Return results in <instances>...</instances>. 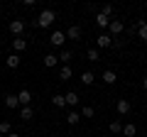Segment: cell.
I'll return each instance as SVG.
<instances>
[{"instance_id":"cell-9","label":"cell","mask_w":147,"mask_h":137,"mask_svg":"<svg viewBox=\"0 0 147 137\" xmlns=\"http://www.w3.org/2000/svg\"><path fill=\"white\" fill-rule=\"evenodd\" d=\"M3 103H5V108H10V110H15V108H20V100H17V95H15V93H7Z\"/></svg>"},{"instance_id":"cell-19","label":"cell","mask_w":147,"mask_h":137,"mask_svg":"<svg viewBox=\"0 0 147 137\" xmlns=\"http://www.w3.org/2000/svg\"><path fill=\"white\" fill-rule=\"evenodd\" d=\"M71 76H74L71 66H61V68H59V81H69Z\"/></svg>"},{"instance_id":"cell-29","label":"cell","mask_w":147,"mask_h":137,"mask_svg":"<svg viewBox=\"0 0 147 137\" xmlns=\"http://www.w3.org/2000/svg\"><path fill=\"white\" fill-rule=\"evenodd\" d=\"M142 88L147 91V76H145V79H142Z\"/></svg>"},{"instance_id":"cell-14","label":"cell","mask_w":147,"mask_h":137,"mask_svg":"<svg viewBox=\"0 0 147 137\" xmlns=\"http://www.w3.org/2000/svg\"><path fill=\"white\" fill-rule=\"evenodd\" d=\"M52 105L54 108H66V98H64V93H54L52 95Z\"/></svg>"},{"instance_id":"cell-30","label":"cell","mask_w":147,"mask_h":137,"mask_svg":"<svg viewBox=\"0 0 147 137\" xmlns=\"http://www.w3.org/2000/svg\"><path fill=\"white\" fill-rule=\"evenodd\" d=\"M7 137H20V135H17V132H10V135H7Z\"/></svg>"},{"instance_id":"cell-13","label":"cell","mask_w":147,"mask_h":137,"mask_svg":"<svg viewBox=\"0 0 147 137\" xmlns=\"http://www.w3.org/2000/svg\"><path fill=\"white\" fill-rule=\"evenodd\" d=\"M20 61H22L20 54H10V56L5 59V66H7V68H17V66H20Z\"/></svg>"},{"instance_id":"cell-11","label":"cell","mask_w":147,"mask_h":137,"mask_svg":"<svg viewBox=\"0 0 147 137\" xmlns=\"http://www.w3.org/2000/svg\"><path fill=\"white\" fill-rule=\"evenodd\" d=\"M81 34H84V32H81L79 25H71V27L66 30V39H81Z\"/></svg>"},{"instance_id":"cell-5","label":"cell","mask_w":147,"mask_h":137,"mask_svg":"<svg viewBox=\"0 0 147 137\" xmlns=\"http://www.w3.org/2000/svg\"><path fill=\"white\" fill-rule=\"evenodd\" d=\"M10 34L12 37H22V34H25V22L22 20H12L10 22Z\"/></svg>"},{"instance_id":"cell-3","label":"cell","mask_w":147,"mask_h":137,"mask_svg":"<svg viewBox=\"0 0 147 137\" xmlns=\"http://www.w3.org/2000/svg\"><path fill=\"white\" fill-rule=\"evenodd\" d=\"M115 110H118V115H130V113H132V103L127 98H120L115 103Z\"/></svg>"},{"instance_id":"cell-17","label":"cell","mask_w":147,"mask_h":137,"mask_svg":"<svg viewBox=\"0 0 147 137\" xmlns=\"http://www.w3.org/2000/svg\"><path fill=\"white\" fill-rule=\"evenodd\" d=\"M100 79H103V83L113 86V83L118 81V76H115V71H110V68H108V71H103V76H100Z\"/></svg>"},{"instance_id":"cell-2","label":"cell","mask_w":147,"mask_h":137,"mask_svg":"<svg viewBox=\"0 0 147 137\" xmlns=\"http://www.w3.org/2000/svg\"><path fill=\"white\" fill-rule=\"evenodd\" d=\"M123 32H125L123 20H110V25H108V34L110 37H118V34H123Z\"/></svg>"},{"instance_id":"cell-4","label":"cell","mask_w":147,"mask_h":137,"mask_svg":"<svg viewBox=\"0 0 147 137\" xmlns=\"http://www.w3.org/2000/svg\"><path fill=\"white\" fill-rule=\"evenodd\" d=\"M64 42H66V32L54 30V32H52V37H49V44H52V47H64Z\"/></svg>"},{"instance_id":"cell-6","label":"cell","mask_w":147,"mask_h":137,"mask_svg":"<svg viewBox=\"0 0 147 137\" xmlns=\"http://www.w3.org/2000/svg\"><path fill=\"white\" fill-rule=\"evenodd\" d=\"M96 44H98V49H108V47H113V37H110L108 32H103V34L96 37Z\"/></svg>"},{"instance_id":"cell-1","label":"cell","mask_w":147,"mask_h":137,"mask_svg":"<svg viewBox=\"0 0 147 137\" xmlns=\"http://www.w3.org/2000/svg\"><path fill=\"white\" fill-rule=\"evenodd\" d=\"M54 20H57V12H54V10H42V12H39V17H37V27L47 30V27L54 25Z\"/></svg>"},{"instance_id":"cell-8","label":"cell","mask_w":147,"mask_h":137,"mask_svg":"<svg viewBox=\"0 0 147 137\" xmlns=\"http://www.w3.org/2000/svg\"><path fill=\"white\" fill-rule=\"evenodd\" d=\"M17 100H20V105L25 108V105H32V93L27 88H22L20 93H17Z\"/></svg>"},{"instance_id":"cell-12","label":"cell","mask_w":147,"mask_h":137,"mask_svg":"<svg viewBox=\"0 0 147 137\" xmlns=\"http://www.w3.org/2000/svg\"><path fill=\"white\" fill-rule=\"evenodd\" d=\"M96 25H98L100 30H108V25H110V17H105L103 12H96Z\"/></svg>"},{"instance_id":"cell-24","label":"cell","mask_w":147,"mask_h":137,"mask_svg":"<svg viewBox=\"0 0 147 137\" xmlns=\"http://www.w3.org/2000/svg\"><path fill=\"white\" fill-rule=\"evenodd\" d=\"M123 135H125V137H135L137 135V127L132 125V122H127V125H123Z\"/></svg>"},{"instance_id":"cell-16","label":"cell","mask_w":147,"mask_h":137,"mask_svg":"<svg viewBox=\"0 0 147 137\" xmlns=\"http://www.w3.org/2000/svg\"><path fill=\"white\" fill-rule=\"evenodd\" d=\"M42 64H44L47 68H54V66L59 64V56H57V54H47V56L42 59Z\"/></svg>"},{"instance_id":"cell-18","label":"cell","mask_w":147,"mask_h":137,"mask_svg":"<svg viewBox=\"0 0 147 137\" xmlns=\"http://www.w3.org/2000/svg\"><path fill=\"white\" fill-rule=\"evenodd\" d=\"M32 118H34V110H32V105L20 108V120H32Z\"/></svg>"},{"instance_id":"cell-20","label":"cell","mask_w":147,"mask_h":137,"mask_svg":"<svg viewBox=\"0 0 147 137\" xmlns=\"http://www.w3.org/2000/svg\"><path fill=\"white\" fill-rule=\"evenodd\" d=\"M74 59V52H69V49H61V54H59V61L64 64V66H69V61Z\"/></svg>"},{"instance_id":"cell-23","label":"cell","mask_w":147,"mask_h":137,"mask_svg":"<svg viewBox=\"0 0 147 137\" xmlns=\"http://www.w3.org/2000/svg\"><path fill=\"white\" fill-rule=\"evenodd\" d=\"M108 130L113 132V135H123V122H120V120H113V122L108 125Z\"/></svg>"},{"instance_id":"cell-15","label":"cell","mask_w":147,"mask_h":137,"mask_svg":"<svg viewBox=\"0 0 147 137\" xmlns=\"http://www.w3.org/2000/svg\"><path fill=\"white\" fill-rule=\"evenodd\" d=\"M137 37L142 39V42H147V20H137Z\"/></svg>"},{"instance_id":"cell-7","label":"cell","mask_w":147,"mask_h":137,"mask_svg":"<svg viewBox=\"0 0 147 137\" xmlns=\"http://www.w3.org/2000/svg\"><path fill=\"white\" fill-rule=\"evenodd\" d=\"M25 49H27V39H22V37L12 39V54H22Z\"/></svg>"},{"instance_id":"cell-26","label":"cell","mask_w":147,"mask_h":137,"mask_svg":"<svg viewBox=\"0 0 147 137\" xmlns=\"http://www.w3.org/2000/svg\"><path fill=\"white\" fill-rule=\"evenodd\" d=\"M10 120H3V122H0V135H10Z\"/></svg>"},{"instance_id":"cell-25","label":"cell","mask_w":147,"mask_h":137,"mask_svg":"<svg viewBox=\"0 0 147 137\" xmlns=\"http://www.w3.org/2000/svg\"><path fill=\"white\" fill-rule=\"evenodd\" d=\"M86 56H88V61H100V52H98V49H93V47L86 52Z\"/></svg>"},{"instance_id":"cell-10","label":"cell","mask_w":147,"mask_h":137,"mask_svg":"<svg viewBox=\"0 0 147 137\" xmlns=\"http://www.w3.org/2000/svg\"><path fill=\"white\" fill-rule=\"evenodd\" d=\"M64 98H66V105H79V103H81V95L76 93V91H69V93H64Z\"/></svg>"},{"instance_id":"cell-27","label":"cell","mask_w":147,"mask_h":137,"mask_svg":"<svg viewBox=\"0 0 147 137\" xmlns=\"http://www.w3.org/2000/svg\"><path fill=\"white\" fill-rule=\"evenodd\" d=\"M81 118H93V105H84L81 108Z\"/></svg>"},{"instance_id":"cell-28","label":"cell","mask_w":147,"mask_h":137,"mask_svg":"<svg viewBox=\"0 0 147 137\" xmlns=\"http://www.w3.org/2000/svg\"><path fill=\"white\" fill-rule=\"evenodd\" d=\"M100 12H103L105 17H110V20H113V5H110V3H108V5H103V7H100Z\"/></svg>"},{"instance_id":"cell-21","label":"cell","mask_w":147,"mask_h":137,"mask_svg":"<svg viewBox=\"0 0 147 137\" xmlns=\"http://www.w3.org/2000/svg\"><path fill=\"white\" fill-rule=\"evenodd\" d=\"M81 83H84V86H93V81H96V76L93 74H91V71H84V74H81Z\"/></svg>"},{"instance_id":"cell-22","label":"cell","mask_w":147,"mask_h":137,"mask_svg":"<svg viewBox=\"0 0 147 137\" xmlns=\"http://www.w3.org/2000/svg\"><path fill=\"white\" fill-rule=\"evenodd\" d=\"M66 122H69V125H79V122H81V113L71 110V113L66 115Z\"/></svg>"}]
</instances>
